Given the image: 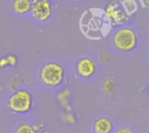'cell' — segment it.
<instances>
[{
	"instance_id": "8fae6325",
	"label": "cell",
	"mask_w": 149,
	"mask_h": 133,
	"mask_svg": "<svg viewBox=\"0 0 149 133\" xmlns=\"http://www.w3.org/2000/svg\"><path fill=\"white\" fill-rule=\"evenodd\" d=\"M121 3L124 9L130 16L135 13L138 10V4L136 0H122Z\"/></svg>"
},
{
	"instance_id": "ba28073f",
	"label": "cell",
	"mask_w": 149,
	"mask_h": 133,
	"mask_svg": "<svg viewBox=\"0 0 149 133\" xmlns=\"http://www.w3.org/2000/svg\"><path fill=\"white\" fill-rule=\"evenodd\" d=\"M33 1L32 0H13V10L19 15H25L31 12Z\"/></svg>"
},
{
	"instance_id": "4fadbf2b",
	"label": "cell",
	"mask_w": 149,
	"mask_h": 133,
	"mask_svg": "<svg viewBox=\"0 0 149 133\" xmlns=\"http://www.w3.org/2000/svg\"><path fill=\"white\" fill-rule=\"evenodd\" d=\"M99 58H100V60L103 62V63H106V62H109L111 60V56L106 52H103V53H100V56H99Z\"/></svg>"
},
{
	"instance_id": "9c48e42d",
	"label": "cell",
	"mask_w": 149,
	"mask_h": 133,
	"mask_svg": "<svg viewBox=\"0 0 149 133\" xmlns=\"http://www.w3.org/2000/svg\"><path fill=\"white\" fill-rule=\"evenodd\" d=\"M13 133H38V130L29 123H21L14 129Z\"/></svg>"
},
{
	"instance_id": "277c9868",
	"label": "cell",
	"mask_w": 149,
	"mask_h": 133,
	"mask_svg": "<svg viewBox=\"0 0 149 133\" xmlns=\"http://www.w3.org/2000/svg\"><path fill=\"white\" fill-rule=\"evenodd\" d=\"M104 12L113 26H122L131 18L119 1H111L104 7Z\"/></svg>"
},
{
	"instance_id": "30bf717a",
	"label": "cell",
	"mask_w": 149,
	"mask_h": 133,
	"mask_svg": "<svg viewBox=\"0 0 149 133\" xmlns=\"http://www.w3.org/2000/svg\"><path fill=\"white\" fill-rule=\"evenodd\" d=\"M117 88V82L113 76H108L105 78L102 84V89L106 93L113 92Z\"/></svg>"
},
{
	"instance_id": "2e32d148",
	"label": "cell",
	"mask_w": 149,
	"mask_h": 133,
	"mask_svg": "<svg viewBox=\"0 0 149 133\" xmlns=\"http://www.w3.org/2000/svg\"><path fill=\"white\" fill-rule=\"evenodd\" d=\"M71 1H73V2H77V3H79V2L84 1V0H71Z\"/></svg>"
},
{
	"instance_id": "ac0fdd59",
	"label": "cell",
	"mask_w": 149,
	"mask_h": 133,
	"mask_svg": "<svg viewBox=\"0 0 149 133\" xmlns=\"http://www.w3.org/2000/svg\"><path fill=\"white\" fill-rule=\"evenodd\" d=\"M148 60H149V52H148Z\"/></svg>"
},
{
	"instance_id": "6da1fadb",
	"label": "cell",
	"mask_w": 149,
	"mask_h": 133,
	"mask_svg": "<svg viewBox=\"0 0 149 133\" xmlns=\"http://www.w3.org/2000/svg\"><path fill=\"white\" fill-rule=\"evenodd\" d=\"M39 77L40 82L50 88H55L61 85L66 77L64 66L56 61H48L41 65Z\"/></svg>"
},
{
	"instance_id": "52a82bcc",
	"label": "cell",
	"mask_w": 149,
	"mask_h": 133,
	"mask_svg": "<svg viewBox=\"0 0 149 133\" xmlns=\"http://www.w3.org/2000/svg\"><path fill=\"white\" fill-rule=\"evenodd\" d=\"M113 128L112 121L107 116H99L93 123L94 133H111Z\"/></svg>"
},
{
	"instance_id": "3957f363",
	"label": "cell",
	"mask_w": 149,
	"mask_h": 133,
	"mask_svg": "<svg viewBox=\"0 0 149 133\" xmlns=\"http://www.w3.org/2000/svg\"><path fill=\"white\" fill-rule=\"evenodd\" d=\"M33 103L32 93L26 89H19L9 96L6 101V107L14 114L24 115L31 111Z\"/></svg>"
},
{
	"instance_id": "e0dca14e",
	"label": "cell",
	"mask_w": 149,
	"mask_h": 133,
	"mask_svg": "<svg viewBox=\"0 0 149 133\" xmlns=\"http://www.w3.org/2000/svg\"><path fill=\"white\" fill-rule=\"evenodd\" d=\"M146 91H147V94L149 95V84L147 85V88H146Z\"/></svg>"
},
{
	"instance_id": "8992f818",
	"label": "cell",
	"mask_w": 149,
	"mask_h": 133,
	"mask_svg": "<svg viewBox=\"0 0 149 133\" xmlns=\"http://www.w3.org/2000/svg\"><path fill=\"white\" fill-rule=\"evenodd\" d=\"M97 71V63L91 57L80 58L76 64V72L77 74L84 78L89 79L92 77Z\"/></svg>"
},
{
	"instance_id": "9a60e30c",
	"label": "cell",
	"mask_w": 149,
	"mask_h": 133,
	"mask_svg": "<svg viewBox=\"0 0 149 133\" xmlns=\"http://www.w3.org/2000/svg\"><path fill=\"white\" fill-rule=\"evenodd\" d=\"M114 133H133V132H132V130L130 128L121 127V128H118V130H116L114 131Z\"/></svg>"
},
{
	"instance_id": "5b68a950",
	"label": "cell",
	"mask_w": 149,
	"mask_h": 133,
	"mask_svg": "<svg viewBox=\"0 0 149 133\" xmlns=\"http://www.w3.org/2000/svg\"><path fill=\"white\" fill-rule=\"evenodd\" d=\"M32 16L34 19L45 22L53 14V4L51 0H33L31 9Z\"/></svg>"
},
{
	"instance_id": "5bb4252c",
	"label": "cell",
	"mask_w": 149,
	"mask_h": 133,
	"mask_svg": "<svg viewBox=\"0 0 149 133\" xmlns=\"http://www.w3.org/2000/svg\"><path fill=\"white\" fill-rule=\"evenodd\" d=\"M9 66V62L8 60L6 58V56H3L0 58V69H6Z\"/></svg>"
},
{
	"instance_id": "7c38bea8",
	"label": "cell",
	"mask_w": 149,
	"mask_h": 133,
	"mask_svg": "<svg viewBox=\"0 0 149 133\" xmlns=\"http://www.w3.org/2000/svg\"><path fill=\"white\" fill-rule=\"evenodd\" d=\"M6 58L8 60L10 66H15L18 64V58H17L16 55H14L13 53L12 54H8V55H6Z\"/></svg>"
},
{
	"instance_id": "7a4b0ae2",
	"label": "cell",
	"mask_w": 149,
	"mask_h": 133,
	"mask_svg": "<svg viewBox=\"0 0 149 133\" xmlns=\"http://www.w3.org/2000/svg\"><path fill=\"white\" fill-rule=\"evenodd\" d=\"M112 44L118 51L123 53L132 52L139 44V34L136 30L130 26H119L113 33Z\"/></svg>"
}]
</instances>
